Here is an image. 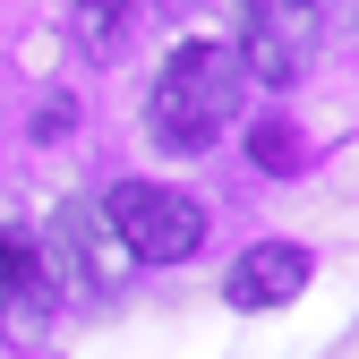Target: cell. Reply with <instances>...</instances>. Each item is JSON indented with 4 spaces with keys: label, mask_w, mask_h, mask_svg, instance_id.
Here are the masks:
<instances>
[{
    "label": "cell",
    "mask_w": 359,
    "mask_h": 359,
    "mask_svg": "<svg viewBox=\"0 0 359 359\" xmlns=\"http://www.w3.org/2000/svg\"><path fill=\"white\" fill-rule=\"evenodd\" d=\"M60 265H43L52 274V291H86V283H103V214H86V205H60Z\"/></svg>",
    "instance_id": "8992f818"
},
{
    "label": "cell",
    "mask_w": 359,
    "mask_h": 359,
    "mask_svg": "<svg viewBox=\"0 0 359 359\" xmlns=\"http://www.w3.org/2000/svg\"><path fill=\"white\" fill-rule=\"evenodd\" d=\"M325 34V0H240V43L231 60L248 86H299Z\"/></svg>",
    "instance_id": "3957f363"
},
{
    "label": "cell",
    "mask_w": 359,
    "mask_h": 359,
    "mask_svg": "<svg viewBox=\"0 0 359 359\" xmlns=\"http://www.w3.org/2000/svg\"><path fill=\"white\" fill-rule=\"evenodd\" d=\"M308 274H317V257L308 248H291V240H257V248H240V265H231V308H283V299H299L308 291Z\"/></svg>",
    "instance_id": "5b68a950"
},
{
    "label": "cell",
    "mask_w": 359,
    "mask_h": 359,
    "mask_svg": "<svg viewBox=\"0 0 359 359\" xmlns=\"http://www.w3.org/2000/svg\"><path fill=\"white\" fill-rule=\"evenodd\" d=\"M128 18H137V0H77V43L95 60H111L120 34H128Z\"/></svg>",
    "instance_id": "52a82bcc"
},
{
    "label": "cell",
    "mask_w": 359,
    "mask_h": 359,
    "mask_svg": "<svg viewBox=\"0 0 359 359\" xmlns=\"http://www.w3.org/2000/svg\"><path fill=\"white\" fill-rule=\"evenodd\" d=\"M248 154H257V171H299L308 163V137H299L291 120H257L248 128Z\"/></svg>",
    "instance_id": "ba28073f"
},
{
    "label": "cell",
    "mask_w": 359,
    "mask_h": 359,
    "mask_svg": "<svg viewBox=\"0 0 359 359\" xmlns=\"http://www.w3.org/2000/svg\"><path fill=\"white\" fill-rule=\"evenodd\" d=\"M171 9H197V0H171Z\"/></svg>",
    "instance_id": "9c48e42d"
},
{
    "label": "cell",
    "mask_w": 359,
    "mask_h": 359,
    "mask_svg": "<svg viewBox=\"0 0 359 359\" xmlns=\"http://www.w3.org/2000/svg\"><path fill=\"white\" fill-rule=\"evenodd\" d=\"M0 334L18 351L52 334V274H43V248L26 231H0Z\"/></svg>",
    "instance_id": "277c9868"
},
{
    "label": "cell",
    "mask_w": 359,
    "mask_h": 359,
    "mask_svg": "<svg viewBox=\"0 0 359 359\" xmlns=\"http://www.w3.org/2000/svg\"><path fill=\"white\" fill-rule=\"evenodd\" d=\"M240 60H231V43H180V52L163 60L154 77V95H146V128H154V146L171 154H205L222 128H231L240 111Z\"/></svg>",
    "instance_id": "6da1fadb"
},
{
    "label": "cell",
    "mask_w": 359,
    "mask_h": 359,
    "mask_svg": "<svg viewBox=\"0 0 359 359\" xmlns=\"http://www.w3.org/2000/svg\"><path fill=\"white\" fill-rule=\"evenodd\" d=\"M103 231L137 257V265H180V257H197V240H205V205L189 189L120 180V189L103 197Z\"/></svg>",
    "instance_id": "7a4b0ae2"
}]
</instances>
